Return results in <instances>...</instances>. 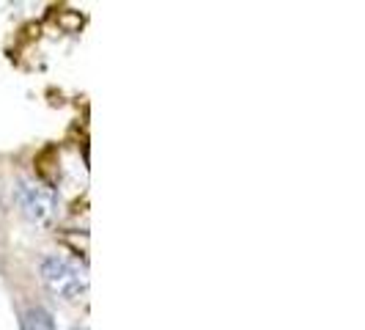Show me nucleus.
Returning a JSON list of instances; mask_svg holds the SVG:
<instances>
[{
	"mask_svg": "<svg viewBox=\"0 0 365 330\" xmlns=\"http://www.w3.org/2000/svg\"><path fill=\"white\" fill-rule=\"evenodd\" d=\"M41 278L50 286V292L63 297V300H80L83 294L88 292V278L86 273L69 261L66 256H44L41 259Z\"/></svg>",
	"mask_w": 365,
	"mask_h": 330,
	"instance_id": "obj_1",
	"label": "nucleus"
},
{
	"mask_svg": "<svg viewBox=\"0 0 365 330\" xmlns=\"http://www.w3.org/2000/svg\"><path fill=\"white\" fill-rule=\"evenodd\" d=\"M17 204L31 223L44 226L55 218V193L36 179H22L17 184Z\"/></svg>",
	"mask_w": 365,
	"mask_h": 330,
	"instance_id": "obj_2",
	"label": "nucleus"
},
{
	"mask_svg": "<svg viewBox=\"0 0 365 330\" xmlns=\"http://www.w3.org/2000/svg\"><path fill=\"white\" fill-rule=\"evenodd\" d=\"M25 330H58V328H55L53 314L47 311V309H41V306H34V309H28V314H25Z\"/></svg>",
	"mask_w": 365,
	"mask_h": 330,
	"instance_id": "obj_3",
	"label": "nucleus"
},
{
	"mask_svg": "<svg viewBox=\"0 0 365 330\" xmlns=\"http://www.w3.org/2000/svg\"><path fill=\"white\" fill-rule=\"evenodd\" d=\"M72 330H80V328H72Z\"/></svg>",
	"mask_w": 365,
	"mask_h": 330,
	"instance_id": "obj_4",
	"label": "nucleus"
},
{
	"mask_svg": "<svg viewBox=\"0 0 365 330\" xmlns=\"http://www.w3.org/2000/svg\"><path fill=\"white\" fill-rule=\"evenodd\" d=\"M0 209H3V204H0Z\"/></svg>",
	"mask_w": 365,
	"mask_h": 330,
	"instance_id": "obj_5",
	"label": "nucleus"
}]
</instances>
